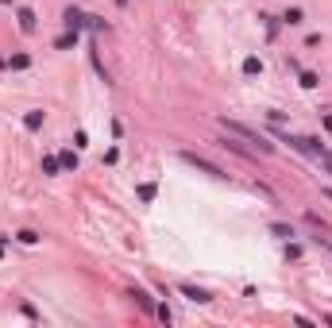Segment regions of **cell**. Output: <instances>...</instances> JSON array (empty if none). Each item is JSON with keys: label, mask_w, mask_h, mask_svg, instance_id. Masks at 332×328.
<instances>
[{"label": "cell", "mask_w": 332, "mask_h": 328, "mask_svg": "<svg viewBox=\"0 0 332 328\" xmlns=\"http://www.w3.org/2000/svg\"><path fill=\"white\" fill-rule=\"evenodd\" d=\"M62 166H66V170H78V155H74V151H62Z\"/></svg>", "instance_id": "cell-12"}, {"label": "cell", "mask_w": 332, "mask_h": 328, "mask_svg": "<svg viewBox=\"0 0 332 328\" xmlns=\"http://www.w3.org/2000/svg\"><path fill=\"white\" fill-rule=\"evenodd\" d=\"M282 19H286L290 27H297V24H301L305 16H301V8H286V16H282Z\"/></svg>", "instance_id": "cell-11"}, {"label": "cell", "mask_w": 332, "mask_h": 328, "mask_svg": "<svg viewBox=\"0 0 332 328\" xmlns=\"http://www.w3.org/2000/svg\"><path fill=\"white\" fill-rule=\"evenodd\" d=\"M321 197H328V201H332V190H328V185H324V190H321Z\"/></svg>", "instance_id": "cell-19"}, {"label": "cell", "mask_w": 332, "mask_h": 328, "mask_svg": "<svg viewBox=\"0 0 332 328\" xmlns=\"http://www.w3.org/2000/svg\"><path fill=\"white\" fill-rule=\"evenodd\" d=\"M220 128H224L228 135H236V139H244V143H251L255 155H274V143H267V139H263L255 128H247V124H236V120H228V116H220Z\"/></svg>", "instance_id": "cell-1"}, {"label": "cell", "mask_w": 332, "mask_h": 328, "mask_svg": "<svg viewBox=\"0 0 332 328\" xmlns=\"http://www.w3.org/2000/svg\"><path fill=\"white\" fill-rule=\"evenodd\" d=\"M139 197L143 201H155V185H139Z\"/></svg>", "instance_id": "cell-17"}, {"label": "cell", "mask_w": 332, "mask_h": 328, "mask_svg": "<svg viewBox=\"0 0 332 328\" xmlns=\"http://www.w3.org/2000/svg\"><path fill=\"white\" fill-rule=\"evenodd\" d=\"M321 124H324V131H332V112H324V120H321Z\"/></svg>", "instance_id": "cell-18"}, {"label": "cell", "mask_w": 332, "mask_h": 328, "mask_svg": "<svg viewBox=\"0 0 332 328\" xmlns=\"http://www.w3.org/2000/svg\"><path fill=\"white\" fill-rule=\"evenodd\" d=\"M74 43H78V31H66V35H62V39H58L54 46H58V51H70Z\"/></svg>", "instance_id": "cell-10"}, {"label": "cell", "mask_w": 332, "mask_h": 328, "mask_svg": "<svg viewBox=\"0 0 332 328\" xmlns=\"http://www.w3.org/2000/svg\"><path fill=\"white\" fill-rule=\"evenodd\" d=\"M23 128L27 131H39V128H43V112H27L23 116Z\"/></svg>", "instance_id": "cell-6"}, {"label": "cell", "mask_w": 332, "mask_h": 328, "mask_svg": "<svg viewBox=\"0 0 332 328\" xmlns=\"http://www.w3.org/2000/svg\"><path fill=\"white\" fill-rule=\"evenodd\" d=\"M81 27H89V16L81 8H66V31H81Z\"/></svg>", "instance_id": "cell-3"}, {"label": "cell", "mask_w": 332, "mask_h": 328, "mask_svg": "<svg viewBox=\"0 0 332 328\" xmlns=\"http://www.w3.org/2000/svg\"><path fill=\"white\" fill-rule=\"evenodd\" d=\"M31 66V58H27V54H12V69H27Z\"/></svg>", "instance_id": "cell-13"}, {"label": "cell", "mask_w": 332, "mask_h": 328, "mask_svg": "<svg viewBox=\"0 0 332 328\" xmlns=\"http://www.w3.org/2000/svg\"><path fill=\"white\" fill-rule=\"evenodd\" d=\"M271 232L282 236V240H290V236H294V228H290V224H271Z\"/></svg>", "instance_id": "cell-14"}, {"label": "cell", "mask_w": 332, "mask_h": 328, "mask_svg": "<svg viewBox=\"0 0 332 328\" xmlns=\"http://www.w3.org/2000/svg\"><path fill=\"white\" fill-rule=\"evenodd\" d=\"M116 4H120V8H128V0H116Z\"/></svg>", "instance_id": "cell-20"}, {"label": "cell", "mask_w": 332, "mask_h": 328, "mask_svg": "<svg viewBox=\"0 0 332 328\" xmlns=\"http://www.w3.org/2000/svg\"><path fill=\"white\" fill-rule=\"evenodd\" d=\"M131 297H135V301L143 305V313H155V301H151V297L143 294V290H131Z\"/></svg>", "instance_id": "cell-8"}, {"label": "cell", "mask_w": 332, "mask_h": 328, "mask_svg": "<svg viewBox=\"0 0 332 328\" xmlns=\"http://www.w3.org/2000/svg\"><path fill=\"white\" fill-rule=\"evenodd\" d=\"M0 243H4V236H0Z\"/></svg>", "instance_id": "cell-21"}, {"label": "cell", "mask_w": 332, "mask_h": 328, "mask_svg": "<svg viewBox=\"0 0 332 328\" xmlns=\"http://www.w3.org/2000/svg\"><path fill=\"white\" fill-rule=\"evenodd\" d=\"M182 294L189 297V301H197V305H205V301H209V294H205V290H197V286H182Z\"/></svg>", "instance_id": "cell-5"}, {"label": "cell", "mask_w": 332, "mask_h": 328, "mask_svg": "<svg viewBox=\"0 0 332 328\" xmlns=\"http://www.w3.org/2000/svg\"><path fill=\"white\" fill-rule=\"evenodd\" d=\"M58 170H62V158L46 155V158H43V174H58Z\"/></svg>", "instance_id": "cell-9"}, {"label": "cell", "mask_w": 332, "mask_h": 328, "mask_svg": "<svg viewBox=\"0 0 332 328\" xmlns=\"http://www.w3.org/2000/svg\"><path fill=\"white\" fill-rule=\"evenodd\" d=\"M286 259H301V247L297 243H286Z\"/></svg>", "instance_id": "cell-16"}, {"label": "cell", "mask_w": 332, "mask_h": 328, "mask_svg": "<svg viewBox=\"0 0 332 328\" xmlns=\"http://www.w3.org/2000/svg\"><path fill=\"white\" fill-rule=\"evenodd\" d=\"M182 162H189V166H197V170H205V174H212V178H228L224 170H220L217 162H209L205 155H193V151H182Z\"/></svg>", "instance_id": "cell-2"}, {"label": "cell", "mask_w": 332, "mask_h": 328, "mask_svg": "<svg viewBox=\"0 0 332 328\" xmlns=\"http://www.w3.org/2000/svg\"><path fill=\"white\" fill-rule=\"evenodd\" d=\"M19 31H23V35H31V31H35V12H31V8H19Z\"/></svg>", "instance_id": "cell-4"}, {"label": "cell", "mask_w": 332, "mask_h": 328, "mask_svg": "<svg viewBox=\"0 0 332 328\" xmlns=\"http://www.w3.org/2000/svg\"><path fill=\"white\" fill-rule=\"evenodd\" d=\"M301 85H305V89H317L321 81H317V74H309V69H305V74H301Z\"/></svg>", "instance_id": "cell-15"}, {"label": "cell", "mask_w": 332, "mask_h": 328, "mask_svg": "<svg viewBox=\"0 0 332 328\" xmlns=\"http://www.w3.org/2000/svg\"><path fill=\"white\" fill-rule=\"evenodd\" d=\"M244 74H247V78H255V74H263V62L255 58V54H251V58H244Z\"/></svg>", "instance_id": "cell-7"}]
</instances>
